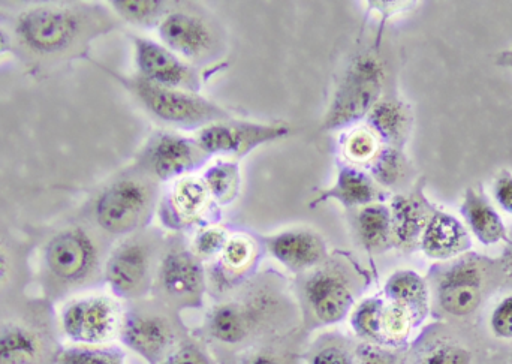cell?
I'll return each instance as SVG.
<instances>
[{"label":"cell","mask_w":512,"mask_h":364,"mask_svg":"<svg viewBox=\"0 0 512 364\" xmlns=\"http://www.w3.org/2000/svg\"><path fill=\"white\" fill-rule=\"evenodd\" d=\"M176 3L177 0H114L110 5L125 23L141 29H158Z\"/></svg>","instance_id":"f546056e"},{"label":"cell","mask_w":512,"mask_h":364,"mask_svg":"<svg viewBox=\"0 0 512 364\" xmlns=\"http://www.w3.org/2000/svg\"><path fill=\"white\" fill-rule=\"evenodd\" d=\"M385 65L376 51H364L351 60L334 90L321 131L334 132L357 126L366 120L382 98Z\"/></svg>","instance_id":"ba28073f"},{"label":"cell","mask_w":512,"mask_h":364,"mask_svg":"<svg viewBox=\"0 0 512 364\" xmlns=\"http://www.w3.org/2000/svg\"><path fill=\"white\" fill-rule=\"evenodd\" d=\"M212 156L201 149L195 138L171 131H158L146 141L132 167L162 183L192 176L209 165Z\"/></svg>","instance_id":"4fadbf2b"},{"label":"cell","mask_w":512,"mask_h":364,"mask_svg":"<svg viewBox=\"0 0 512 364\" xmlns=\"http://www.w3.org/2000/svg\"><path fill=\"white\" fill-rule=\"evenodd\" d=\"M411 165L399 147L382 146L369 164V174L379 188L399 189L411 177Z\"/></svg>","instance_id":"4dcf8cb0"},{"label":"cell","mask_w":512,"mask_h":364,"mask_svg":"<svg viewBox=\"0 0 512 364\" xmlns=\"http://www.w3.org/2000/svg\"><path fill=\"white\" fill-rule=\"evenodd\" d=\"M9 275V260L6 252L0 248V287L5 284Z\"/></svg>","instance_id":"b9f144b4"},{"label":"cell","mask_w":512,"mask_h":364,"mask_svg":"<svg viewBox=\"0 0 512 364\" xmlns=\"http://www.w3.org/2000/svg\"><path fill=\"white\" fill-rule=\"evenodd\" d=\"M462 209L469 227L481 242L493 245V243L507 239V230H505L501 218L490 206L483 192L469 189Z\"/></svg>","instance_id":"83f0119b"},{"label":"cell","mask_w":512,"mask_h":364,"mask_svg":"<svg viewBox=\"0 0 512 364\" xmlns=\"http://www.w3.org/2000/svg\"><path fill=\"white\" fill-rule=\"evenodd\" d=\"M204 185L209 191L212 200L219 207L230 206L237 200L242 188V176H240L239 162L233 159H221L207 165L201 174Z\"/></svg>","instance_id":"f1b7e54d"},{"label":"cell","mask_w":512,"mask_h":364,"mask_svg":"<svg viewBox=\"0 0 512 364\" xmlns=\"http://www.w3.org/2000/svg\"><path fill=\"white\" fill-rule=\"evenodd\" d=\"M242 364H285L273 350H256Z\"/></svg>","instance_id":"60d3db41"},{"label":"cell","mask_w":512,"mask_h":364,"mask_svg":"<svg viewBox=\"0 0 512 364\" xmlns=\"http://www.w3.org/2000/svg\"><path fill=\"white\" fill-rule=\"evenodd\" d=\"M499 63H502V65H508L512 68V51L510 53H502L501 59H499Z\"/></svg>","instance_id":"ee69618b"},{"label":"cell","mask_w":512,"mask_h":364,"mask_svg":"<svg viewBox=\"0 0 512 364\" xmlns=\"http://www.w3.org/2000/svg\"><path fill=\"white\" fill-rule=\"evenodd\" d=\"M122 320V306L114 297L87 294L63 306L59 324L72 345L98 347L119 336Z\"/></svg>","instance_id":"5bb4252c"},{"label":"cell","mask_w":512,"mask_h":364,"mask_svg":"<svg viewBox=\"0 0 512 364\" xmlns=\"http://www.w3.org/2000/svg\"><path fill=\"white\" fill-rule=\"evenodd\" d=\"M11 51V38L5 30L0 29V57Z\"/></svg>","instance_id":"7bdbcfd3"},{"label":"cell","mask_w":512,"mask_h":364,"mask_svg":"<svg viewBox=\"0 0 512 364\" xmlns=\"http://www.w3.org/2000/svg\"><path fill=\"white\" fill-rule=\"evenodd\" d=\"M131 41L138 77L158 86L200 93L203 86L200 69L168 50L162 42L140 35H132Z\"/></svg>","instance_id":"e0dca14e"},{"label":"cell","mask_w":512,"mask_h":364,"mask_svg":"<svg viewBox=\"0 0 512 364\" xmlns=\"http://www.w3.org/2000/svg\"><path fill=\"white\" fill-rule=\"evenodd\" d=\"M45 359L44 338L23 323L0 324V364H41Z\"/></svg>","instance_id":"484cf974"},{"label":"cell","mask_w":512,"mask_h":364,"mask_svg":"<svg viewBox=\"0 0 512 364\" xmlns=\"http://www.w3.org/2000/svg\"><path fill=\"white\" fill-rule=\"evenodd\" d=\"M502 276L495 261L477 255L436 267L430 278V302L444 318L466 320L474 317Z\"/></svg>","instance_id":"5b68a950"},{"label":"cell","mask_w":512,"mask_h":364,"mask_svg":"<svg viewBox=\"0 0 512 364\" xmlns=\"http://www.w3.org/2000/svg\"><path fill=\"white\" fill-rule=\"evenodd\" d=\"M384 297H369L354 306L351 327L357 338L367 344L379 345V317Z\"/></svg>","instance_id":"d6a6232c"},{"label":"cell","mask_w":512,"mask_h":364,"mask_svg":"<svg viewBox=\"0 0 512 364\" xmlns=\"http://www.w3.org/2000/svg\"><path fill=\"white\" fill-rule=\"evenodd\" d=\"M230 236L231 234L224 227L212 225V227L198 230L189 246H191V251L194 252L198 260L203 261V263H206V261L215 263L221 257Z\"/></svg>","instance_id":"e575fe53"},{"label":"cell","mask_w":512,"mask_h":364,"mask_svg":"<svg viewBox=\"0 0 512 364\" xmlns=\"http://www.w3.org/2000/svg\"><path fill=\"white\" fill-rule=\"evenodd\" d=\"M489 326L495 338L501 341H512V294L505 296L493 308Z\"/></svg>","instance_id":"74e56055"},{"label":"cell","mask_w":512,"mask_h":364,"mask_svg":"<svg viewBox=\"0 0 512 364\" xmlns=\"http://www.w3.org/2000/svg\"><path fill=\"white\" fill-rule=\"evenodd\" d=\"M465 228L445 213L435 212L421 236L420 246L427 257L435 260H450L469 248Z\"/></svg>","instance_id":"cb8c5ba5"},{"label":"cell","mask_w":512,"mask_h":364,"mask_svg":"<svg viewBox=\"0 0 512 364\" xmlns=\"http://www.w3.org/2000/svg\"><path fill=\"white\" fill-rule=\"evenodd\" d=\"M295 315V303L282 276L262 273L210 309L204 333L216 344L243 347L288 329Z\"/></svg>","instance_id":"6da1fadb"},{"label":"cell","mask_w":512,"mask_h":364,"mask_svg":"<svg viewBox=\"0 0 512 364\" xmlns=\"http://www.w3.org/2000/svg\"><path fill=\"white\" fill-rule=\"evenodd\" d=\"M207 288L206 267L191 251L185 234H168L153 281V299L176 312L200 309Z\"/></svg>","instance_id":"9c48e42d"},{"label":"cell","mask_w":512,"mask_h":364,"mask_svg":"<svg viewBox=\"0 0 512 364\" xmlns=\"http://www.w3.org/2000/svg\"><path fill=\"white\" fill-rule=\"evenodd\" d=\"M262 251L264 249L258 237L243 233L231 234L221 257L213 263L207 281L212 282L219 293H233L252 278Z\"/></svg>","instance_id":"d6986e66"},{"label":"cell","mask_w":512,"mask_h":364,"mask_svg":"<svg viewBox=\"0 0 512 364\" xmlns=\"http://www.w3.org/2000/svg\"><path fill=\"white\" fill-rule=\"evenodd\" d=\"M390 212L393 246L403 251H414L420 245L421 236L435 213L421 194V189L394 197Z\"/></svg>","instance_id":"44dd1931"},{"label":"cell","mask_w":512,"mask_h":364,"mask_svg":"<svg viewBox=\"0 0 512 364\" xmlns=\"http://www.w3.org/2000/svg\"><path fill=\"white\" fill-rule=\"evenodd\" d=\"M258 240L268 255L295 275L316 269L330 255L324 237L310 228H289Z\"/></svg>","instance_id":"ac0fdd59"},{"label":"cell","mask_w":512,"mask_h":364,"mask_svg":"<svg viewBox=\"0 0 512 364\" xmlns=\"http://www.w3.org/2000/svg\"><path fill=\"white\" fill-rule=\"evenodd\" d=\"M116 27V20L101 8L89 12L66 6H35L18 15V41L41 56H53L74 47L81 39L90 41Z\"/></svg>","instance_id":"277c9868"},{"label":"cell","mask_w":512,"mask_h":364,"mask_svg":"<svg viewBox=\"0 0 512 364\" xmlns=\"http://www.w3.org/2000/svg\"><path fill=\"white\" fill-rule=\"evenodd\" d=\"M159 216L173 233L185 234L191 228L212 227L222 218L221 207L212 200L203 179L186 176L176 180L159 201Z\"/></svg>","instance_id":"9a60e30c"},{"label":"cell","mask_w":512,"mask_h":364,"mask_svg":"<svg viewBox=\"0 0 512 364\" xmlns=\"http://www.w3.org/2000/svg\"><path fill=\"white\" fill-rule=\"evenodd\" d=\"M165 239L159 228H146L120 239L111 249L102 276L116 299L138 302L152 293Z\"/></svg>","instance_id":"8992f818"},{"label":"cell","mask_w":512,"mask_h":364,"mask_svg":"<svg viewBox=\"0 0 512 364\" xmlns=\"http://www.w3.org/2000/svg\"><path fill=\"white\" fill-rule=\"evenodd\" d=\"M48 276L65 287H80L102 272L98 237L84 227H69L54 234L42 254Z\"/></svg>","instance_id":"7c38bea8"},{"label":"cell","mask_w":512,"mask_h":364,"mask_svg":"<svg viewBox=\"0 0 512 364\" xmlns=\"http://www.w3.org/2000/svg\"><path fill=\"white\" fill-rule=\"evenodd\" d=\"M364 287V273L357 263L346 254H334L316 269L298 275L297 297L312 326H333L351 314Z\"/></svg>","instance_id":"7a4b0ae2"},{"label":"cell","mask_w":512,"mask_h":364,"mask_svg":"<svg viewBox=\"0 0 512 364\" xmlns=\"http://www.w3.org/2000/svg\"><path fill=\"white\" fill-rule=\"evenodd\" d=\"M162 44L195 68L212 65L225 53L219 21L197 3L177 2L158 27Z\"/></svg>","instance_id":"30bf717a"},{"label":"cell","mask_w":512,"mask_h":364,"mask_svg":"<svg viewBox=\"0 0 512 364\" xmlns=\"http://www.w3.org/2000/svg\"><path fill=\"white\" fill-rule=\"evenodd\" d=\"M307 364H355L354 350L343 339L325 338L312 348Z\"/></svg>","instance_id":"d590c367"},{"label":"cell","mask_w":512,"mask_h":364,"mask_svg":"<svg viewBox=\"0 0 512 364\" xmlns=\"http://www.w3.org/2000/svg\"><path fill=\"white\" fill-rule=\"evenodd\" d=\"M381 147V141L376 138V135L367 126H363L349 132L343 143V153L348 159V164L358 167V165H369Z\"/></svg>","instance_id":"836d02e7"},{"label":"cell","mask_w":512,"mask_h":364,"mask_svg":"<svg viewBox=\"0 0 512 364\" xmlns=\"http://www.w3.org/2000/svg\"><path fill=\"white\" fill-rule=\"evenodd\" d=\"M143 110L162 125L182 131H201L212 123L231 119L230 111L200 93L170 89L150 83L137 74L131 77L113 74Z\"/></svg>","instance_id":"52a82bcc"},{"label":"cell","mask_w":512,"mask_h":364,"mask_svg":"<svg viewBox=\"0 0 512 364\" xmlns=\"http://www.w3.org/2000/svg\"><path fill=\"white\" fill-rule=\"evenodd\" d=\"M291 128L283 123H256L231 119L212 123L198 131L195 140L210 156L242 159L264 144L283 140Z\"/></svg>","instance_id":"2e32d148"},{"label":"cell","mask_w":512,"mask_h":364,"mask_svg":"<svg viewBox=\"0 0 512 364\" xmlns=\"http://www.w3.org/2000/svg\"><path fill=\"white\" fill-rule=\"evenodd\" d=\"M381 188L369 173L361 170L357 165L343 162L337 168L336 180L330 188L319 189L313 198L310 207L319 206L325 201L334 200L342 204L345 209L358 210L373 203L384 200Z\"/></svg>","instance_id":"ffe728a7"},{"label":"cell","mask_w":512,"mask_h":364,"mask_svg":"<svg viewBox=\"0 0 512 364\" xmlns=\"http://www.w3.org/2000/svg\"><path fill=\"white\" fill-rule=\"evenodd\" d=\"M355 364H402L399 350L361 342L354 350Z\"/></svg>","instance_id":"8d00e7d4"},{"label":"cell","mask_w":512,"mask_h":364,"mask_svg":"<svg viewBox=\"0 0 512 364\" xmlns=\"http://www.w3.org/2000/svg\"><path fill=\"white\" fill-rule=\"evenodd\" d=\"M384 297L408 309L418 324L426 320L430 311V294L426 281L412 270H399L388 278Z\"/></svg>","instance_id":"4316f807"},{"label":"cell","mask_w":512,"mask_h":364,"mask_svg":"<svg viewBox=\"0 0 512 364\" xmlns=\"http://www.w3.org/2000/svg\"><path fill=\"white\" fill-rule=\"evenodd\" d=\"M161 195L158 182L131 167L96 194L90 204V218L105 236L125 239L149 228Z\"/></svg>","instance_id":"3957f363"},{"label":"cell","mask_w":512,"mask_h":364,"mask_svg":"<svg viewBox=\"0 0 512 364\" xmlns=\"http://www.w3.org/2000/svg\"><path fill=\"white\" fill-rule=\"evenodd\" d=\"M53 364H126V356L120 348L108 345H69L54 354Z\"/></svg>","instance_id":"1f68e13d"},{"label":"cell","mask_w":512,"mask_h":364,"mask_svg":"<svg viewBox=\"0 0 512 364\" xmlns=\"http://www.w3.org/2000/svg\"><path fill=\"white\" fill-rule=\"evenodd\" d=\"M366 126L384 146L402 149L411 132V110L400 99L385 96L367 114Z\"/></svg>","instance_id":"603a6c76"},{"label":"cell","mask_w":512,"mask_h":364,"mask_svg":"<svg viewBox=\"0 0 512 364\" xmlns=\"http://www.w3.org/2000/svg\"><path fill=\"white\" fill-rule=\"evenodd\" d=\"M352 231L364 251L369 254H384L393 248L390 207L373 203L355 210Z\"/></svg>","instance_id":"d4e9b609"},{"label":"cell","mask_w":512,"mask_h":364,"mask_svg":"<svg viewBox=\"0 0 512 364\" xmlns=\"http://www.w3.org/2000/svg\"><path fill=\"white\" fill-rule=\"evenodd\" d=\"M495 195L501 207H504L512 215V176L510 173H502L495 183Z\"/></svg>","instance_id":"ab89813d"},{"label":"cell","mask_w":512,"mask_h":364,"mask_svg":"<svg viewBox=\"0 0 512 364\" xmlns=\"http://www.w3.org/2000/svg\"><path fill=\"white\" fill-rule=\"evenodd\" d=\"M161 364H213L203 348L194 342H182Z\"/></svg>","instance_id":"f35d334b"},{"label":"cell","mask_w":512,"mask_h":364,"mask_svg":"<svg viewBox=\"0 0 512 364\" xmlns=\"http://www.w3.org/2000/svg\"><path fill=\"white\" fill-rule=\"evenodd\" d=\"M120 341L149 364H161L182 344L179 312L158 300H138L123 311Z\"/></svg>","instance_id":"8fae6325"},{"label":"cell","mask_w":512,"mask_h":364,"mask_svg":"<svg viewBox=\"0 0 512 364\" xmlns=\"http://www.w3.org/2000/svg\"><path fill=\"white\" fill-rule=\"evenodd\" d=\"M411 364H477V353L454 330L433 327L415 344Z\"/></svg>","instance_id":"7402d4cb"}]
</instances>
